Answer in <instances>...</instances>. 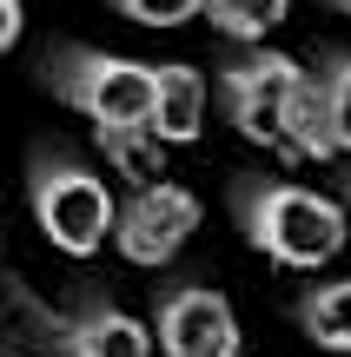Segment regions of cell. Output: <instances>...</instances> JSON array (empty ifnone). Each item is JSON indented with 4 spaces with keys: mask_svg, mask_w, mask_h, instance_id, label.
<instances>
[{
    "mask_svg": "<svg viewBox=\"0 0 351 357\" xmlns=\"http://www.w3.org/2000/svg\"><path fill=\"white\" fill-rule=\"evenodd\" d=\"M232 218L285 271L331 265L345 252V238H351V225H345L351 212L338 199H325L312 185H292V178H265V172H239L232 178Z\"/></svg>",
    "mask_w": 351,
    "mask_h": 357,
    "instance_id": "1",
    "label": "cell"
},
{
    "mask_svg": "<svg viewBox=\"0 0 351 357\" xmlns=\"http://www.w3.org/2000/svg\"><path fill=\"white\" fill-rule=\"evenodd\" d=\"M40 79L60 106L93 119V132H153V93H159V66L126 60V53H100V47H53L40 60Z\"/></svg>",
    "mask_w": 351,
    "mask_h": 357,
    "instance_id": "2",
    "label": "cell"
},
{
    "mask_svg": "<svg viewBox=\"0 0 351 357\" xmlns=\"http://www.w3.org/2000/svg\"><path fill=\"white\" fill-rule=\"evenodd\" d=\"M27 199H33V218L47 231V245L66 252V258H93L119 225L113 185L87 159L60 153V146H33V159H27Z\"/></svg>",
    "mask_w": 351,
    "mask_h": 357,
    "instance_id": "3",
    "label": "cell"
},
{
    "mask_svg": "<svg viewBox=\"0 0 351 357\" xmlns=\"http://www.w3.org/2000/svg\"><path fill=\"white\" fill-rule=\"evenodd\" d=\"M305 66L292 53H265V47H246L219 66V106L252 146H272V153L292 159V106L305 93Z\"/></svg>",
    "mask_w": 351,
    "mask_h": 357,
    "instance_id": "4",
    "label": "cell"
},
{
    "mask_svg": "<svg viewBox=\"0 0 351 357\" xmlns=\"http://www.w3.org/2000/svg\"><path fill=\"white\" fill-rule=\"evenodd\" d=\"M199 212H206V205H199L186 185H172V178H166V185L133 192V199L119 205V225H113L119 258H126V265H146V271L172 265L179 245L199 231Z\"/></svg>",
    "mask_w": 351,
    "mask_h": 357,
    "instance_id": "5",
    "label": "cell"
},
{
    "mask_svg": "<svg viewBox=\"0 0 351 357\" xmlns=\"http://www.w3.org/2000/svg\"><path fill=\"white\" fill-rule=\"evenodd\" d=\"M159 351L166 357H239V311L212 284L159 291Z\"/></svg>",
    "mask_w": 351,
    "mask_h": 357,
    "instance_id": "6",
    "label": "cell"
},
{
    "mask_svg": "<svg viewBox=\"0 0 351 357\" xmlns=\"http://www.w3.org/2000/svg\"><path fill=\"white\" fill-rule=\"evenodd\" d=\"M66 344L73 357H153V331L126 305H113L100 284H87L66 311Z\"/></svg>",
    "mask_w": 351,
    "mask_h": 357,
    "instance_id": "7",
    "label": "cell"
},
{
    "mask_svg": "<svg viewBox=\"0 0 351 357\" xmlns=\"http://www.w3.org/2000/svg\"><path fill=\"white\" fill-rule=\"evenodd\" d=\"M206 126V73L199 66H159V93H153V139L159 146H193Z\"/></svg>",
    "mask_w": 351,
    "mask_h": 357,
    "instance_id": "8",
    "label": "cell"
},
{
    "mask_svg": "<svg viewBox=\"0 0 351 357\" xmlns=\"http://www.w3.org/2000/svg\"><path fill=\"white\" fill-rule=\"evenodd\" d=\"M292 318H299V331L312 337L318 351H345L351 357V278H331V284L299 291Z\"/></svg>",
    "mask_w": 351,
    "mask_h": 357,
    "instance_id": "9",
    "label": "cell"
},
{
    "mask_svg": "<svg viewBox=\"0 0 351 357\" xmlns=\"http://www.w3.org/2000/svg\"><path fill=\"white\" fill-rule=\"evenodd\" d=\"M285 13H292V0H206V20L225 40H239V47H265V33Z\"/></svg>",
    "mask_w": 351,
    "mask_h": 357,
    "instance_id": "10",
    "label": "cell"
},
{
    "mask_svg": "<svg viewBox=\"0 0 351 357\" xmlns=\"http://www.w3.org/2000/svg\"><path fill=\"white\" fill-rule=\"evenodd\" d=\"M100 146H106V159H113V172L133 178V192L166 185V172H159V153H166V146H159L153 132H100Z\"/></svg>",
    "mask_w": 351,
    "mask_h": 357,
    "instance_id": "11",
    "label": "cell"
},
{
    "mask_svg": "<svg viewBox=\"0 0 351 357\" xmlns=\"http://www.w3.org/2000/svg\"><path fill=\"white\" fill-rule=\"evenodd\" d=\"M318 93H325V119H331V139H338V153H351V53L331 47L318 53Z\"/></svg>",
    "mask_w": 351,
    "mask_h": 357,
    "instance_id": "12",
    "label": "cell"
},
{
    "mask_svg": "<svg viewBox=\"0 0 351 357\" xmlns=\"http://www.w3.org/2000/svg\"><path fill=\"white\" fill-rule=\"evenodd\" d=\"M113 13H126L140 26H186L193 13H206V0H113Z\"/></svg>",
    "mask_w": 351,
    "mask_h": 357,
    "instance_id": "13",
    "label": "cell"
},
{
    "mask_svg": "<svg viewBox=\"0 0 351 357\" xmlns=\"http://www.w3.org/2000/svg\"><path fill=\"white\" fill-rule=\"evenodd\" d=\"M20 20H27V13H20V0H0V53L20 40Z\"/></svg>",
    "mask_w": 351,
    "mask_h": 357,
    "instance_id": "14",
    "label": "cell"
},
{
    "mask_svg": "<svg viewBox=\"0 0 351 357\" xmlns=\"http://www.w3.org/2000/svg\"><path fill=\"white\" fill-rule=\"evenodd\" d=\"M325 7H331V13H351V0H325Z\"/></svg>",
    "mask_w": 351,
    "mask_h": 357,
    "instance_id": "15",
    "label": "cell"
},
{
    "mask_svg": "<svg viewBox=\"0 0 351 357\" xmlns=\"http://www.w3.org/2000/svg\"><path fill=\"white\" fill-rule=\"evenodd\" d=\"M345 212H351V172H345Z\"/></svg>",
    "mask_w": 351,
    "mask_h": 357,
    "instance_id": "16",
    "label": "cell"
}]
</instances>
